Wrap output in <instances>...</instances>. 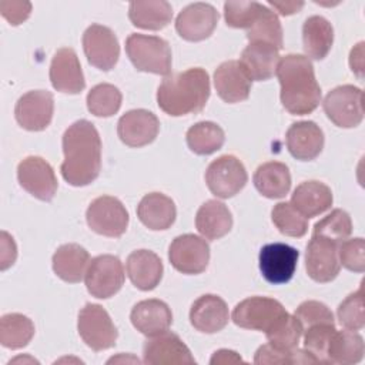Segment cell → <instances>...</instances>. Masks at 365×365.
<instances>
[{"label": "cell", "instance_id": "1", "mask_svg": "<svg viewBox=\"0 0 365 365\" xmlns=\"http://www.w3.org/2000/svg\"><path fill=\"white\" fill-rule=\"evenodd\" d=\"M64 161L60 171L74 187L91 184L101 170V140L97 128L88 120H78L63 134Z\"/></svg>", "mask_w": 365, "mask_h": 365}, {"label": "cell", "instance_id": "2", "mask_svg": "<svg viewBox=\"0 0 365 365\" xmlns=\"http://www.w3.org/2000/svg\"><path fill=\"white\" fill-rule=\"evenodd\" d=\"M275 74L281 86V103L294 115L311 114L321 103V87L307 56L287 54L279 58Z\"/></svg>", "mask_w": 365, "mask_h": 365}, {"label": "cell", "instance_id": "3", "mask_svg": "<svg viewBox=\"0 0 365 365\" xmlns=\"http://www.w3.org/2000/svg\"><path fill=\"white\" fill-rule=\"evenodd\" d=\"M210 97V77L201 67L165 77L157 90L158 107L168 115L180 117L201 111Z\"/></svg>", "mask_w": 365, "mask_h": 365}, {"label": "cell", "instance_id": "4", "mask_svg": "<svg viewBox=\"0 0 365 365\" xmlns=\"http://www.w3.org/2000/svg\"><path fill=\"white\" fill-rule=\"evenodd\" d=\"M125 53L140 71L161 76H168L171 71V48L161 37L133 33L125 40Z\"/></svg>", "mask_w": 365, "mask_h": 365}, {"label": "cell", "instance_id": "5", "mask_svg": "<svg viewBox=\"0 0 365 365\" xmlns=\"http://www.w3.org/2000/svg\"><path fill=\"white\" fill-rule=\"evenodd\" d=\"M322 107L335 125L342 128L356 127L364 120V93L352 84L338 86L325 96Z\"/></svg>", "mask_w": 365, "mask_h": 365}, {"label": "cell", "instance_id": "6", "mask_svg": "<svg viewBox=\"0 0 365 365\" xmlns=\"http://www.w3.org/2000/svg\"><path fill=\"white\" fill-rule=\"evenodd\" d=\"M77 329L81 339L93 351L108 349L115 345L118 332L108 312L98 304H86L78 312Z\"/></svg>", "mask_w": 365, "mask_h": 365}, {"label": "cell", "instance_id": "7", "mask_svg": "<svg viewBox=\"0 0 365 365\" xmlns=\"http://www.w3.org/2000/svg\"><path fill=\"white\" fill-rule=\"evenodd\" d=\"M124 268L118 257L103 254L93 258L84 275L87 291L100 299L117 294L124 284Z\"/></svg>", "mask_w": 365, "mask_h": 365}, {"label": "cell", "instance_id": "8", "mask_svg": "<svg viewBox=\"0 0 365 365\" xmlns=\"http://www.w3.org/2000/svg\"><path fill=\"white\" fill-rule=\"evenodd\" d=\"M86 220L88 227L104 237H121L128 227V212L123 202L111 195H101L91 201Z\"/></svg>", "mask_w": 365, "mask_h": 365}, {"label": "cell", "instance_id": "9", "mask_svg": "<svg viewBox=\"0 0 365 365\" xmlns=\"http://www.w3.org/2000/svg\"><path fill=\"white\" fill-rule=\"evenodd\" d=\"M247 180L244 164L234 155L218 157L205 171L207 187L218 198L234 197L245 187Z\"/></svg>", "mask_w": 365, "mask_h": 365}, {"label": "cell", "instance_id": "10", "mask_svg": "<svg viewBox=\"0 0 365 365\" xmlns=\"http://www.w3.org/2000/svg\"><path fill=\"white\" fill-rule=\"evenodd\" d=\"M282 304L269 297H250L235 305L231 319L235 325L267 332L285 314Z\"/></svg>", "mask_w": 365, "mask_h": 365}, {"label": "cell", "instance_id": "11", "mask_svg": "<svg viewBox=\"0 0 365 365\" xmlns=\"http://www.w3.org/2000/svg\"><path fill=\"white\" fill-rule=\"evenodd\" d=\"M168 259L171 265L188 275L205 271L210 261V247L207 241L194 234H182L173 240L168 248Z\"/></svg>", "mask_w": 365, "mask_h": 365}, {"label": "cell", "instance_id": "12", "mask_svg": "<svg viewBox=\"0 0 365 365\" xmlns=\"http://www.w3.org/2000/svg\"><path fill=\"white\" fill-rule=\"evenodd\" d=\"M17 180L29 194L41 201H51L57 192L53 167L37 155H29L19 163Z\"/></svg>", "mask_w": 365, "mask_h": 365}, {"label": "cell", "instance_id": "13", "mask_svg": "<svg viewBox=\"0 0 365 365\" xmlns=\"http://www.w3.org/2000/svg\"><path fill=\"white\" fill-rule=\"evenodd\" d=\"M83 50L91 66L98 70H111L120 57V46L114 31L101 24H91L83 34Z\"/></svg>", "mask_w": 365, "mask_h": 365}, {"label": "cell", "instance_id": "14", "mask_svg": "<svg viewBox=\"0 0 365 365\" xmlns=\"http://www.w3.org/2000/svg\"><path fill=\"white\" fill-rule=\"evenodd\" d=\"M299 252L284 242L267 244L259 251V269L269 284L288 282L297 269Z\"/></svg>", "mask_w": 365, "mask_h": 365}, {"label": "cell", "instance_id": "15", "mask_svg": "<svg viewBox=\"0 0 365 365\" xmlns=\"http://www.w3.org/2000/svg\"><path fill=\"white\" fill-rule=\"evenodd\" d=\"M54 100L47 90H33L23 94L14 107V117L20 127L29 131H41L53 118Z\"/></svg>", "mask_w": 365, "mask_h": 365}, {"label": "cell", "instance_id": "16", "mask_svg": "<svg viewBox=\"0 0 365 365\" xmlns=\"http://www.w3.org/2000/svg\"><path fill=\"white\" fill-rule=\"evenodd\" d=\"M307 274L315 282H329L336 278L341 269L338 258V244L312 235L305 252Z\"/></svg>", "mask_w": 365, "mask_h": 365}, {"label": "cell", "instance_id": "17", "mask_svg": "<svg viewBox=\"0 0 365 365\" xmlns=\"http://www.w3.org/2000/svg\"><path fill=\"white\" fill-rule=\"evenodd\" d=\"M218 11L208 3L188 4L175 19V30L187 41L208 38L217 27Z\"/></svg>", "mask_w": 365, "mask_h": 365}, {"label": "cell", "instance_id": "18", "mask_svg": "<svg viewBox=\"0 0 365 365\" xmlns=\"http://www.w3.org/2000/svg\"><path fill=\"white\" fill-rule=\"evenodd\" d=\"M144 364H195L194 356L182 339L171 332L164 331L161 334L148 336L143 346Z\"/></svg>", "mask_w": 365, "mask_h": 365}, {"label": "cell", "instance_id": "19", "mask_svg": "<svg viewBox=\"0 0 365 365\" xmlns=\"http://www.w3.org/2000/svg\"><path fill=\"white\" fill-rule=\"evenodd\" d=\"M160 121L148 110L135 108L123 114L117 123V134L128 147H143L153 143L158 134Z\"/></svg>", "mask_w": 365, "mask_h": 365}, {"label": "cell", "instance_id": "20", "mask_svg": "<svg viewBox=\"0 0 365 365\" xmlns=\"http://www.w3.org/2000/svg\"><path fill=\"white\" fill-rule=\"evenodd\" d=\"M51 86L61 93L78 94L86 87V80L76 51L63 47L56 51L50 64Z\"/></svg>", "mask_w": 365, "mask_h": 365}, {"label": "cell", "instance_id": "21", "mask_svg": "<svg viewBox=\"0 0 365 365\" xmlns=\"http://www.w3.org/2000/svg\"><path fill=\"white\" fill-rule=\"evenodd\" d=\"M214 86L221 100L234 104L248 98L251 91V78L238 60H228L215 68Z\"/></svg>", "mask_w": 365, "mask_h": 365}, {"label": "cell", "instance_id": "22", "mask_svg": "<svg viewBox=\"0 0 365 365\" xmlns=\"http://www.w3.org/2000/svg\"><path fill=\"white\" fill-rule=\"evenodd\" d=\"M230 314L225 301L214 294L201 295L190 309L191 325L204 334H215L225 328Z\"/></svg>", "mask_w": 365, "mask_h": 365}, {"label": "cell", "instance_id": "23", "mask_svg": "<svg viewBox=\"0 0 365 365\" xmlns=\"http://www.w3.org/2000/svg\"><path fill=\"white\" fill-rule=\"evenodd\" d=\"M285 138L289 154L301 161L317 158L324 148V133L314 121L291 124Z\"/></svg>", "mask_w": 365, "mask_h": 365}, {"label": "cell", "instance_id": "24", "mask_svg": "<svg viewBox=\"0 0 365 365\" xmlns=\"http://www.w3.org/2000/svg\"><path fill=\"white\" fill-rule=\"evenodd\" d=\"M130 319L137 331L145 336H153L171 327L173 314L164 301L153 298L137 302L131 309Z\"/></svg>", "mask_w": 365, "mask_h": 365}, {"label": "cell", "instance_id": "25", "mask_svg": "<svg viewBox=\"0 0 365 365\" xmlns=\"http://www.w3.org/2000/svg\"><path fill=\"white\" fill-rule=\"evenodd\" d=\"M125 269L133 285L141 291L154 289L163 278V262L150 250H137L127 257Z\"/></svg>", "mask_w": 365, "mask_h": 365}, {"label": "cell", "instance_id": "26", "mask_svg": "<svg viewBox=\"0 0 365 365\" xmlns=\"http://www.w3.org/2000/svg\"><path fill=\"white\" fill-rule=\"evenodd\" d=\"M279 61V50L268 43H250L241 53L240 64L251 78V81L269 80L277 70Z\"/></svg>", "mask_w": 365, "mask_h": 365}, {"label": "cell", "instance_id": "27", "mask_svg": "<svg viewBox=\"0 0 365 365\" xmlns=\"http://www.w3.org/2000/svg\"><path fill=\"white\" fill-rule=\"evenodd\" d=\"M334 201L331 188L321 181H304L292 192L291 205L307 220L331 208Z\"/></svg>", "mask_w": 365, "mask_h": 365}, {"label": "cell", "instance_id": "28", "mask_svg": "<svg viewBox=\"0 0 365 365\" xmlns=\"http://www.w3.org/2000/svg\"><path fill=\"white\" fill-rule=\"evenodd\" d=\"M177 210L174 201L163 192H150L144 195L137 207L138 220L150 230H167L175 221Z\"/></svg>", "mask_w": 365, "mask_h": 365}, {"label": "cell", "instance_id": "29", "mask_svg": "<svg viewBox=\"0 0 365 365\" xmlns=\"http://www.w3.org/2000/svg\"><path fill=\"white\" fill-rule=\"evenodd\" d=\"M53 271L66 282H80L90 264V255L86 248L70 242L57 248L53 254Z\"/></svg>", "mask_w": 365, "mask_h": 365}, {"label": "cell", "instance_id": "30", "mask_svg": "<svg viewBox=\"0 0 365 365\" xmlns=\"http://www.w3.org/2000/svg\"><path fill=\"white\" fill-rule=\"evenodd\" d=\"M195 227L207 240H220L232 227V215L228 207L217 200L205 201L197 211Z\"/></svg>", "mask_w": 365, "mask_h": 365}, {"label": "cell", "instance_id": "31", "mask_svg": "<svg viewBox=\"0 0 365 365\" xmlns=\"http://www.w3.org/2000/svg\"><path fill=\"white\" fill-rule=\"evenodd\" d=\"M259 194L267 198H282L291 188V174L288 167L279 161L261 164L252 177Z\"/></svg>", "mask_w": 365, "mask_h": 365}, {"label": "cell", "instance_id": "32", "mask_svg": "<svg viewBox=\"0 0 365 365\" xmlns=\"http://www.w3.org/2000/svg\"><path fill=\"white\" fill-rule=\"evenodd\" d=\"M334 43V29L322 16H311L302 26V44L307 57L322 60Z\"/></svg>", "mask_w": 365, "mask_h": 365}, {"label": "cell", "instance_id": "33", "mask_svg": "<svg viewBox=\"0 0 365 365\" xmlns=\"http://www.w3.org/2000/svg\"><path fill=\"white\" fill-rule=\"evenodd\" d=\"M130 21L144 30H161L173 19V9L164 0L131 1L128 6Z\"/></svg>", "mask_w": 365, "mask_h": 365}, {"label": "cell", "instance_id": "34", "mask_svg": "<svg viewBox=\"0 0 365 365\" xmlns=\"http://www.w3.org/2000/svg\"><path fill=\"white\" fill-rule=\"evenodd\" d=\"M364 356V339L351 329L335 331L328 345L329 364H358Z\"/></svg>", "mask_w": 365, "mask_h": 365}, {"label": "cell", "instance_id": "35", "mask_svg": "<svg viewBox=\"0 0 365 365\" xmlns=\"http://www.w3.org/2000/svg\"><path fill=\"white\" fill-rule=\"evenodd\" d=\"M188 148L198 155H208L220 150L225 141L224 130L212 121H200L185 134Z\"/></svg>", "mask_w": 365, "mask_h": 365}, {"label": "cell", "instance_id": "36", "mask_svg": "<svg viewBox=\"0 0 365 365\" xmlns=\"http://www.w3.org/2000/svg\"><path fill=\"white\" fill-rule=\"evenodd\" d=\"M34 335L33 321L17 312L6 314L0 319V344L10 349L26 346Z\"/></svg>", "mask_w": 365, "mask_h": 365}, {"label": "cell", "instance_id": "37", "mask_svg": "<svg viewBox=\"0 0 365 365\" xmlns=\"http://www.w3.org/2000/svg\"><path fill=\"white\" fill-rule=\"evenodd\" d=\"M302 332L304 328L295 318V315H289L288 312H285L281 318L275 321V324L265 332V335L269 345L279 351L291 352L298 348Z\"/></svg>", "mask_w": 365, "mask_h": 365}, {"label": "cell", "instance_id": "38", "mask_svg": "<svg viewBox=\"0 0 365 365\" xmlns=\"http://www.w3.org/2000/svg\"><path fill=\"white\" fill-rule=\"evenodd\" d=\"M247 38L250 43H255V41L268 43L277 47L278 50H281L282 27L278 16L272 10H269L267 6H262L258 17L252 23V26L247 30Z\"/></svg>", "mask_w": 365, "mask_h": 365}, {"label": "cell", "instance_id": "39", "mask_svg": "<svg viewBox=\"0 0 365 365\" xmlns=\"http://www.w3.org/2000/svg\"><path fill=\"white\" fill-rule=\"evenodd\" d=\"M121 91L108 83L94 86L87 94V108L97 117L114 115L121 107Z\"/></svg>", "mask_w": 365, "mask_h": 365}, {"label": "cell", "instance_id": "40", "mask_svg": "<svg viewBox=\"0 0 365 365\" xmlns=\"http://www.w3.org/2000/svg\"><path fill=\"white\" fill-rule=\"evenodd\" d=\"M351 232L352 221L349 214L341 208H335L314 225L312 235L327 238L339 245L351 235Z\"/></svg>", "mask_w": 365, "mask_h": 365}, {"label": "cell", "instance_id": "41", "mask_svg": "<svg viewBox=\"0 0 365 365\" xmlns=\"http://www.w3.org/2000/svg\"><path fill=\"white\" fill-rule=\"evenodd\" d=\"M271 218L278 231L288 237H304L308 230V222L304 215H301L291 202L282 201L274 205L271 211Z\"/></svg>", "mask_w": 365, "mask_h": 365}, {"label": "cell", "instance_id": "42", "mask_svg": "<svg viewBox=\"0 0 365 365\" xmlns=\"http://www.w3.org/2000/svg\"><path fill=\"white\" fill-rule=\"evenodd\" d=\"M335 331V324H317L305 328L304 349L315 358L317 364H329L328 345Z\"/></svg>", "mask_w": 365, "mask_h": 365}, {"label": "cell", "instance_id": "43", "mask_svg": "<svg viewBox=\"0 0 365 365\" xmlns=\"http://www.w3.org/2000/svg\"><path fill=\"white\" fill-rule=\"evenodd\" d=\"M336 317L339 324L345 329L359 331L365 325V315H364V292L362 287L358 291L349 294L336 308Z\"/></svg>", "mask_w": 365, "mask_h": 365}, {"label": "cell", "instance_id": "44", "mask_svg": "<svg viewBox=\"0 0 365 365\" xmlns=\"http://www.w3.org/2000/svg\"><path fill=\"white\" fill-rule=\"evenodd\" d=\"M262 6L258 1H227L224 4L227 26L248 30L258 17Z\"/></svg>", "mask_w": 365, "mask_h": 365}, {"label": "cell", "instance_id": "45", "mask_svg": "<svg viewBox=\"0 0 365 365\" xmlns=\"http://www.w3.org/2000/svg\"><path fill=\"white\" fill-rule=\"evenodd\" d=\"M339 264L349 271H365V241L361 237L345 240L338 245Z\"/></svg>", "mask_w": 365, "mask_h": 365}, {"label": "cell", "instance_id": "46", "mask_svg": "<svg viewBox=\"0 0 365 365\" xmlns=\"http://www.w3.org/2000/svg\"><path fill=\"white\" fill-rule=\"evenodd\" d=\"M295 318L299 321L304 329L317 324H335L331 309L325 304L314 299L299 304L295 309Z\"/></svg>", "mask_w": 365, "mask_h": 365}, {"label": "cell", "instance_id": "47", "mask_svg": "<svg viewBox=\"0 0 365 365\" xmlns=\"http://www.w3.org/2000/svg\"><path fill=\"white\" fill-rule=\"evenodd\" d=\"M0 13L11 26H19L29 19L31 13V4L29 1L3 0L0 1Z\"/></svg>", "mask_w": 365, "mask_h": 365}, {"label": "cell", "instance_id": "48", "mask_svg": "<svg viewBox=\"0 0 365 365\" xmlns=\"http://www.w3.org/2000/svg\"><path fill=\"white\" fill-rule=\"evenodd\" d=\"M292 352H285V351H279L277 348H274L269 344L261 345L254 356V362L259 364V365H265V364H292Z\"/></svg>", "mask_w": 365, "mask_h": 365}, {"label": "cell", "instance_id": "49", "mask_svg": "<svg viewBox=\"0 0 365 365\" xmlns=\"http://www.w3.org/2000/svg\"><path fill=\"white\" fill-rule=\"evenodd\" d=\"M0 268L4 271L10 265L14 264L17 257V248L13 237H10L6 231L1 232V242H0Z\"/></svg>", "mask_w": 365, "mask_h": 365}, {"label": "cell", "instance_id": "50", "mask_svg": "<svg viewBox=\"0 0 365 365\" xmlns=\"http://www.w3.org/2000/svg\"><path fill=\"white\" fill-rule=\"evenodd\" d=\"M349 67L351 70L359 77L362 78L364 76V41L358 43L349 54Z\"/></svg>", "mask_w": 365, "mask_h": 365}, {"label": "cell", "instance_id": "51", "mask_svg": "<svg viewBox=\"0 0 365 365\" xmlns=\"http://www.w3.org/2000/svg\"><path fill=\"white\" fill-rule=\"evenodd\" d=\"M234 362H242L241 356L235 352V351H230V349H220L215 351L214 355L210 359L211 365H217V364H234Z\"/></svg>", "mask_w": 365, "mask_h": 365}, {"label": "cell", "instance_id": "52", "mask_svg": "<svg viewBox=\"0 0 365 365\" xmlns=\"http://www.w3.org/2000/svg\"><path fill=\"white\" fill-rule=\"evenodd\" d=\"M268 4L272 6L274 9H277L278 13L282 16H289V14L298 13L304 7L302 1H272V0H269Z\"/></svg>", "mask_w": 365, "mask_h": 365}]
</instances>
